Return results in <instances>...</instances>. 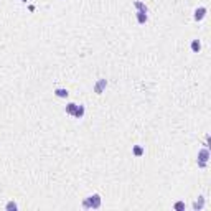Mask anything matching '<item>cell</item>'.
Wrapping results in <instances>:
<instances>
[{
  "label": "cell",
  "mask_w": 211,
  "mask_h": 211,
  "mask_svg": "<svg viewBox=\"0 0 211 211\" xmlns=\"http://www.w3.org/2000/svg\"><path fill=\"white\" fill-rule=\"evenodd\" d=\"M101 206V198L99 195H92L84 201V208H99Z\"/></svg>",
  "instance_id": "1"
},
{
  "label": "cell",
  "mask_w": 211,
  "mask_h": 211,
  "mask_svg": "<svg viewBox=\"0 0 211 211\" xmlns=\"http://www.w3.org/2000/svg\"><path fill=\"white\" fill-rule=\"evenodd\" d=\"M208 158H209V152H208V149H203V150L198 152V167H201V168L206 167Z\"/></svg>",
  "instance_id": "2"
},
{
  "label": "cell",
  "mask_w": 211,
  "mask_h": 211,
  "mask_svg": "<svg viewBox=\"0 0 211 211\" xmlns=\"http://www.w3.org/2000/svg\"><path fill=\"white\" fill-rule=\"evenodd\" d=\"M106 86H107V81H106V79H99V81H97V84L94 86V91L97 92V94H101L102 89H104Z\"/></svg>",
  "instance_id": "3"
},
{
  "label": "cell",
  "mask_w": 211,
  "mask_h": 211,
  "mask_svg": "<svg viewBox=\"0 0 211 211\" xmlns=\"http://www.w3.org/2000/svg\"><path fill=\"white\" fill-rule=\"evenodd\" d=\"M204 15H206V8L204 7H200L195 10V20H203Z\"/></svg>",
  "instance_id": "4"
},
{
  "label": "cell",
  "mask_w": 211,
  "mask_h": 211,
  "mask_svg": "<svg viewBox=\"0 0 211 211\" xmlns=\"http://www.w3.org/2000/svg\"><path fill=\"white\" fill-rule=\"evenodd\" d=\"M76 109H78V104H74V102H69V104L66 106V114H71V115H74Z\"/></svg>",
  "instance_id": "5"
},
{
  "label": "cell",
  "mask_w": 211,
  "mask_h": 211,
  "mask_svg": "<svg viewBox=\"0 0 211 211\" xmlns=\"http://www.w3.org/2000/svg\"><path fill=\"white\" fill-rule=\"evenodd\" d=\"M137 20H139V23L147 22V12H137Z\"/></svg>",
  "instance_id": "6"
},
{
  "label": "cell",
  "mask_w": 211,
  "mask_h": 211,
  "mask_svg": "<svg viewBox=\"0 0 211 211\" xmlns=\"http://www.w3.org/2000/svg\"><path fill=\"white\" fill-rule=\"evenodd\" d=\"M55 94H56L58 97H68V91H66V89H61V87H60V89L55 91Z\"/></svg>",
  "instance_id": "7"
},
{
  "label": "cell",
  "mask_w": 211,
  "mask_h": 211,
  "mask_svg": "<svg viewBox=\"0 0 211 211\" xmlns=\"http://www.w3.org/2000/svg\"><path fill=\"white\" fill-rule=\"evenodd\" d=\"M200 48H201L200 42H198V40H193V43H191V50L195 51V53H198V51H200Z\"/></svg>",
  "instance_id": "8"
},
{
  "label": "cell",
  "mask_w": 211,
  "mask_h": 211,
  "mask_svg": "<svg viewBox=\"0 0 211 211\" xmlns=\"http://www.w3.org/2000/svg\"><path fill=\"white\" fill-rule=\"evenodd\" d=\"M134 5H135V8H139V12H147V10H149L142 2H134Z\"/></svg>",
  "instance_id": "9"
},
{
  "label": "cell",
  "mask_w": 211,
  "mask_h": 211,
  "mask_svg": "<svg viewBox=\"0 0 211 211\" xmlns=\"http://www.w3.org/2000/svg\"><path fill=\"white\" fill-rule=\"evenodd\" d=\"M84 114V107L83 106H78V109H76V112H74V117H83Z\"/></svg>",
  "instance_id": "10"
},
{
  "label": "cell",
  "mask_w": 211,
  "mask_h": 211,
  "mask_svg": "<svg viewBox=\"0 0 211 211\" xmlns=\"http://www.w3.org/2000/svg\"><path fill=\"white\" fill-rule=\"evenodd\" d=\"M134 155H137V157H140V155H142L144 154V149L142 147H139V145H135V147H134Z\"/></svg>",
  "instance_id": "11"
},
{
  "label": "cell",
  "mask_w": 211,
  "mask_h": 211,
  "mask_svg": "<svg viewBox=\"0 0 211 211\" xmlns=\"http://www.w3.org/2000/svg\"><path fill=\"white\" fill-rule=\"evenodd\" d=\"M203 203H204V200H203V198H200V201H196L195 204H193V208H195V209H201L203 208Z\"/></svg>",
  "instance_id": "12"
},
{
  "label": "cell",
  "mask_w": 211,
  "mask_h": 211,
  "mask_svg": "<svg viewBox=\"0 0 211 211\" xmlns=\"http://www.w3.org/2000/svg\"><path fill=\"white\" fill-rule=\"evenodd\" d=\"M5 208H7V209H17V204H15L13 201H10V203H8Z\"/></svg>",
  "instance_id": "13"
},
{
  "label": "cell",
  "mask_w": 211,
  "mask_h": 211,
  "mask_svg": "<svg viewBox=\"0 0 211 211\" xmlns=\"http://www.w3.org/2000/svg\"><path fill=\"white\" fill-rule=\"evenodd\" d=\"M175 208H177V209H183L185 204H183V203H177V204H175Z\"/></svg>",
  "instance_id": "14"
},
{
  "label": "cell",
  "mask_w": 211,
  "mask_h": 211,
  "mask_svg": "<svg viewBox=\"0 0 211 211\" xmlns=\"http://www.w3.org/2000/svg\"><path fill=\"white\" fill-rule=\"evenodd\" d=\"M23 2H27V0H23Z\"/></svg>",
  "instance_id": "15"
}]
</instances>
